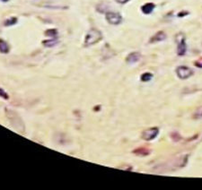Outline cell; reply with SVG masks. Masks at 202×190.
Wrapping results in <instances>:
<instances>
[{
    "label": "cell",
    "mask_w": 202,
    "mask_h": 190,
    "mask_svg": "<svg viewBox=\"0 0 202 190\" xmlns=\"http://www.w3.org/2000/svg\"><path fill=\"white\" fill-rule=\"evenodd\" d=\"M6 115H7V118L9 119L12 127L15 128V130L19 132V133H24V131H25L24 124V121L22 120L20 116L10 109H6Z\"/></svg>",
    "instance_id": "obj_1"
},
{
    "label": "cell",
    "mask_w": 202,
    "mask_h": 190,
    "mask_svg": "<svg viewBox=\"0 0 202 190\" xmlns=\"http://www.w3.org/2000/svg\"><path fill=\"white\" fill-rule=\"evenodd\" d=\"M101 39H102V34L101 31L99 30L93 28L86 33V36L85 39V46L89 47L94 44H96L97 42H99Z\"/></svg>",
    "instance_id": "obj_2"
},
{
    "label": "cell",
    "mask_w": 202,
    "mask_h": 190,
    "mask_svg": "<svg viewBox=\"0 0 202 190\" xmlns=\"http://www.w3.org/2000/svg\"><path fill=\"white\" fill-rule=\"evenodd\" d=\"M175 41L177 43V54L178 56H184L187 51V45L185 42V36L180 32L175 36Z\"/></svg>",
    "instance_id": "obj_3"
},
{
    "label": "cell",
    "mask_w": 202,
    "mask_h": 190,
    "mask_svg": "<svg viewBox=\"0 0 202 190\" xmlns=\"http://www.w3.org/2000/svg\"><path fill=\"white\" fill-rule=\"evenodd\" d=\"M176 74L180 79H187L193 74V70L186 66H178L176 69Z\"/></svg>",
    "instance_id": "obj_4"
},
{
    "label": "cell",
    "mask_w": 202,
    "mask_h": 190,
    "mask_svg": "<svg viewBox=\"0 0 202 190\" xmlns=\"http://www.w3.org/2000/svg\"><path fill=\"white\" fill-rule=\"evenodd\" d=\"M159 134V129L157 127H151V128H148L146 130H145L142 133V139L145 140V141H151L153 139H155Z\"/></svg>",
    "instance_id": "obj_5"
},
{
    "label": "cell",
    "mask_w": 202,
    "mask_h": 190,
    "mask_svg": "<svg viewBox=\"0 0 202 190\" xmlns=\"http://www.w3.org/2000/svg\"><path fill=\"white\" fill-rule=\"evenodd\" d=\"M106 20L109 23H111L112 25H118L122 22V17L119 13L108 12L106 14Z\"/></svg>",
    "instance_id": "obj_6"
},
{
    "label": "cell",
    "mask_w": 202,
    "mask_h": 190,
    "mask_svg": "<svg viewBox=\"0 0 202 190\" xmlns=\"http://www.w3.org/2000/svg\"><path fill=\"white\" fill-rule=\"evenodd\" d=\"M141 59V54L138 52H132L128 55V57L126 58V62L128 64H135L138 63Z\"/></svg>",
    "instance_id": "obj_7"
},
{
    "label": "cell",
    "mask_w": 202,
    "mask_h": 190,
    "mask_svg": "<svg viewBox=\"0 0 202 190\" xmlns=\"http://www.w3.org/2000/svg\"><path fill=\"white\" fill-rule=\"evenodd\" d=\"M166 39V34L163 32V31H158L156 32L149 41L150 43H156V42H159V41H164Z\"/></svg>",
    "instance_id": "obj_8"
},
{
    "label": "cell",
    "mask_w": 202,
    "mask_h": 190,
    "mask_svg": "<svg viewBox=\"0 0 202 190\" xmlns=\"http://www.w3.org/2000/svg\"><path fill=\"white\" fill-rule=\"evenodd\" d=\"M155 7H156L155 4H153V3H146V4H145L144 5H142L141 10H142V12L144 13L145 15H149V14H151L153 12Z\"/></svg>",
    "instance_id": "obj_9"
},
{
    "label": "cell",
    "mask_w": 202,
    "mask_h": 190,
    "mask_svg": "<svg viewBox=\"0 0 202 190\" xmlns=\"http://www.w3.org/2000/svg\"><path fill=\"white\" fill-rule=\"evenodd\" d=\"M149 150L145 148V147H141V148H138V149H136L133 151V153H135L136 155H138V156H146L149 154Z\"/></svg>",
    "instance_id": "obj_10"
},
{
    "label": "cell",
    "mask_w": 202,
    "mask_h": 190,
    "mask_svg": "<svg viewBox=\"0 0 202 190\" xmlns=\"http://www.w3.org/2000/svg\"><path fill=\"white\" fill-rule=\"evenodd\" d=\"M0 52L4 53V54H6V53L9 52L8 44L6 43L4 40H1V39H0Z\"/></svg>",
    "instance_id": "obj_11"
},
{
    "label": "cell",
    "mask_w": 202,
    "mask_h": 190,
    "mask_svg": "<svg viewBox=\"0 0 202 190\" xmlns=\"http://www.w3.org/2000/svg\"><path fill=\"white\" fill-rule=\"evenodd\" d=\"M43 45L45 47H53V46H55L56 44L58 43V41L55 39V38H53V39H51V40H48V41H44Z\"/></svg>",
    "instance_id": "obj_12"
},
{
    "label": "cell",
    "mask_w": 202,
    "mask_h": 190,
    "mask_svg": "<svg viewBox=\"0 0 202 190\" xmlns=\"http://www.w3.org/2000/svg\"><path fill=\"white\" fill-rule=\"evenodd\" d=\"M153 78V74L151 73H144L141 74L140 80L142 82H149Z\"/></svg>",
    "instance_id": "obj_13"
},
{
    "label": "cell",
    "mask_w": 202,
    "mask_h": 190,
    "mask_svg": "<svg viewBox=\"0 0 202 190\" xmlns=\"http://www.w3.org/2000/svg\"><path fill=\"white\" fill-rule=\"evenodd\" d=\"M45 35L46 36H49V37H51V38H55L57 35H58V31L57 30L51 29V30H47L45 31Z\"/></svg>",
    "instance_id": "obj_14"
},
{
    "label": "cell",
    "mask_w": 202,
    "mask_h": 190,
    "mask_svg": "<svg viewBox=\"0 0 202 190\" xmlns=\"http://www.w3.org/2000/svg\"><path fill=\"white\" fill-rule=\"evenodd\" d=\"M16 23H17V18L11 17L10 19H7V20L5 22V25H6V26H10V25H14Z\"/></svg>",
    "instance_id": "obj_15"
},
{
    "label": "cell",
    "mask_w": 202,
    "mask_h": 190,
    "mask_svg": "<svg viewBox=\"0 0 202 190\" xmlns=\"http://www.w3.org/2000/svg\"><path fill=\"white\" fill-rule=\"evenodd\" d=\"M194 118H201L202 117V107H200L196 109L194 115H193Z\"/></svg>",
    "instance_id": "obj_16"
},
{
    "label": "cell",
    "mask_w": 202,
    "mask_h": 190,
    "mask_svg": "<svg viewBox=\"0 0 202 190\" xmlns=\"http://www.w3.org/2000/svg\"><path fill=\"white\" fill-rule=\"evenodd\" d=\"M0 97H2V98H4V99H6V100H7L8 98H9V96H8V94L3 90V89H1L0 88Z\"/></svg>",
    "instance_id": "obj_17"
},
{
    "label": "cell",
    "mask_w": 202,
    "mask_h": 190,
    "mask_svg": "<svg viewBox=\"0 0 202 190\" xmlns=\"http://www.w3.org/2000/svg\"><path fill=\"white\" fill-rule=\"evenodd\" d=\"M194 65H195L197 67H199V68H202V59L196 60V61L194 62Z\"/></svg>",
    "instance_id": "obj_18"
},
{
    "label": "cell",
    "mask_w": 202,
    "mask_h": 190,
    "mask_svg": "<svg viewBox=\"0 0 202 190\" xmlns=\"http://www.w3.org/2000/svg\"><path fill=\"white\" fill-rule=\"evenodd\" d=\"M118 3H119V4H126L127 2H129L130 0H116Z\"/></svg>",
    "instance_id": "obj_19"
},
{
    "label": "cell",
    "mask_w": 202,
    "mask_h": 190,
    "mask_svg": "<svg viewBox=\"0 0 202 190\" xmlns=\"http://www.w3.org/2000/svg\"><path fill=\"white\" fill-rule=\"evenodd\" d=\"M2 1H4V2H6V1H8V0H2Z\"/></svg>",
    "instance_id": "obj_20"
}]
</instances>
